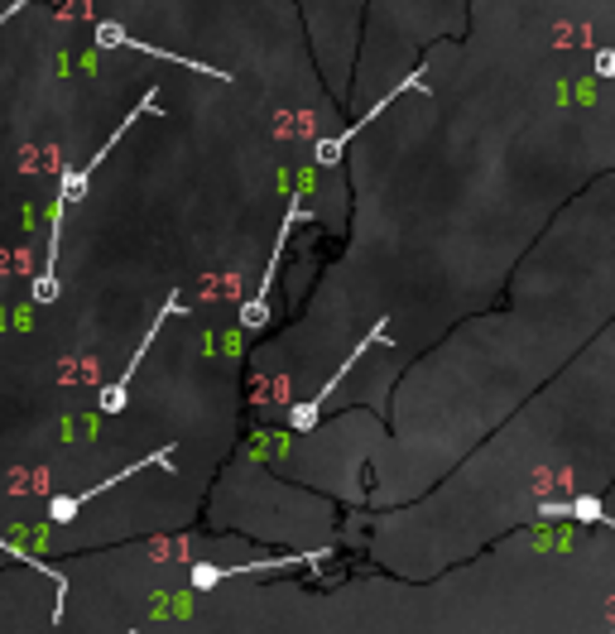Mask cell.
Wrapping results in <instances>:
<instances>
[{
	"label": "cell",
	"mask_w": 615,
	"mask_h": 634,
	"mask_svg": "<svg viewBox=\"0 0 615 634\" xmlns=\"http://www.w3.org/2000/svg\"><path fill=\"white\" fill-rule=\"evenodd\" d=\"M591 72H596V78H615V48H606V53H596V63H591Z\"/></svg>",
	"instance_id": "277c9868"
},
{
	"label": "cell",
	"mask_w": 615,
	"mask_h": 634,
	"mask_svg": "<svg viewBox=\"0 0 615 634\" xmlns=\"http://www.w3.org/2000/svg\"><path fill=\"white\" fill-rule=\"evenodd\" d=\"M48 514H53V519H72V514H78V495H63V500H53V505H48Z\"/></svg>",
	"instance_id": "3957f363"
},
{
	"label": "cell",
	"mask_w": 615,
	"mask_h": 634,
	"mask_svg": "<svg viewBox=\"0 0 615 634\" xmlns=\"http://www.w3.org/2000/svg\"><path fill=\"white\" fill-rule=\"evenodd\" d=\"M544 514H563V519H577V524H610L601 500L596 495H577V500H548Z\"/></svg>",
	"instance_id": "6da1fadb"
},
{
	"label": "cell",
	"mask_w": 615,
	"mask_h": 634,
	"mask_svg": "<svg viewBox=\"0 0 615 634\" xmlns=\"http://www.w3.org/2000/svg\"><path fill=\"white\" fill-rule=\"evenodd\" d=\"M149 106H154V91H149V97H144V106H140V111H149ZM140 111H135V116H140ZM135 116H130V121H135ZM130 121H125V125H130ZM125 125L116 130V135H111V144H116V140L125 135ZM101 159H106V149H97V159H91V164H87L82 174H68V183H63V197H68V202H72V197H82V188H87V178L97 174V164H101Z\"/></svg>",
	"instance_id": "7a4b0ae2"
},
{
	"label": "cell",
	"mask_w": 615,
	"mask_h": 634,
	"mask_svg": "<svg viewBox=\"0 0 615 634\" xmlns=\"http://www.w3.org/2000/svg\"><path fill=\"white\" fill-rule=\"evenodd\" d=\"M221 576H227L221 567H197L193 572V586H212V582H221Z\"/></svg>",
	"instance_id": "5b68a950"
}]
</instances>
